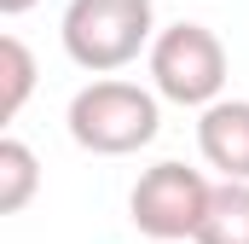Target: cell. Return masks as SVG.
Listing matches in <instances>:
<instances>
[{"label": "cell", "instance_id": "cell-1", "mask_svg": "<svg viewBox=\"0 0 249 244\" xmlns=\"http://www.w3.org/2000/svg\"><path fill=\"white\" fill-rule=\"evenodd\" d=\"M58 35L75 70L110 76V70H127L139 53H151L162 29L151 0H70Z\"/></svg>", "mask_w": 249, "mask_h": 244}, {"label": "cell", "instance_id": "cell-2", "mask_svg": "<svg viewBox=\"0 0 249 244\" xmlns=\"http://www.w3.org/2000/svg\"><path fill=\"white\" fill-rule=\"evenodd\" d=\"M64 122H70V140L81 151H93V157H127V151H139V145L157 140L162 111H157L151 87L105 76V81H87L70 99V117Z\"/></svg>", "mask_w": 249, "mask_h": 244}, {"label": "cell", "instance_id": "cell-3", "mask_svg": "<svg viewBox=\"0 0 249 244\" xmlns=\"http://www.w3.org/2000/svg\"><path fill=\"white\" fill-rule=\"evenodd\" d=\"M209 198L214 186L203 181V169L186 163H151L133 192H127V221L145 233L151 244H197V227L209 215Z\"/></svg>", "mask_w": 249, "mask_h": 244}, {"label": "cell", "instance_id": "cell-4", "mask_svg": "<svg viewBox=\"0 0 249 244\" xmlns=\"http://www.w3.org/2000/svg\"><path fill=\"white\" fill-rule=\"evenodd\" d=\"M151 81L162 99L191 105V111H209L220 105V87H226V47L209 23H168L151 47Z\"/></svg>", "mask_w": 249, "mask_h": 244}, {"label": "cell", "instance_id": "cell-5", "mask_svg": "<svg viewBox=\"0 0 249 244\" xmlns=\"http://www.w3.org/2000/svg\"><path fill=\"white\" fill-rule=\"evenodd\" d=\"M197 151L220 181H249V99H220L197 117Z\"/></svg>", "mask_w": 249, "mask_h": 244}, {"label": "cell", "instance_id": "cell-6", "mask_svg": "<svg viewBox=\"0 0 249 244\" xmlns=\"http://www.w3.org/2000/svg\"><path fill=\"white\" fill-rule=\"evenodd\" d=\"M197 244H249V181H220L209 198V215L197 227Z\"/></svg>", "mask_w": 249, "mask_h": 244}, {"label": "cell", "instance_id": "cell-7", "mask_svg": "<svg viewBox=\"0 0 249 244\" xmlns=\"http://www.w3.org/2000/svg\"><path fill=\"white\" fill-rule=\"evenodd\" d=\"M41 186V163L23 140H0V215H23Z\"/></svg>", "mask_w": 249, "mask_h": 244}, {"label": "cell", "instance_id": "cell-8", "mask_svg": "<svg viewBox=\"0 0 249 244\" xmlns=\"http://www.w3.org/2000/svg\"><path fill=\"white\" fill-rule=\"evenodd\" d=\"M35 93V53L18 35H0V117L12 122Z\"/></svg>", "mask_w": 249, "mask_h": 244}, {"label": "cell", "instance_id": "cell-9", "mask_svg": "<svg viewBox=\"0 0 249 244\" xmlns=\"http://www.w3.org/2000/svg\"><path fill=\"white\" fill-rule=\"evenodd\" d=\"M29 6H35V0H0V12H6V18H23Z\"/></svg>", "mask_w": 249, "mask_h": 244}]
</instances>
